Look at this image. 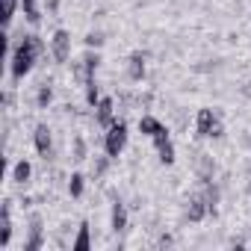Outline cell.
Here are the masks:
<instances>
[{
  "label": "cell",
  "mask_w": 251,
  "mask_h": 251,
  "mask_svg": "<svg viewBox=\"0 0 251 251\" xmlns=\"http://www.w3.org/2000/svg\"><path fill=\"white\" fill-rule=\"evenodd\" d=\"M42 53H45V42L39 36H21V42L12 48V77L24 80Z\"/></svg>",
  "instance_id": "cell-1"
},
{
  "label": "cell",
  "mask_w": 251,
  "mask_h": 251,
  "mask_svg": "<svg viewBox=\"0 0 251 251\" xmlns=\"http://www.w3.org/2000/svg\"><path fill=\"white\" fill-rule=\"evenodd\" d=\"M127 145V124L124 121H115L112 127H106V136H103V151L109 157H118Z\"/></svg>",
  "instance_id": "cell-2"
},
{
  "label": "cell",
  "mask_w": 251,
  "mask_h": 251,
  "mask_svg": "<svg viewBox=\"0 0 251 251\" xmlns=\"http://www.w3.org/2000/svg\"><path fill=\"white\" fill-rule=\"evenodd\" d=\"M139 133H142V136H151L154 145L172 139V136H169V127H166L160 118H154V115H142V118H139Z\"/></svg>",
  "instance_id": "cell-3"
},
{
  "label": "cell",
  "mask_w": 251,
  "mask_h": 251,
  "mask_svg": "<svg viewBox=\"0 0 251 251\" xmlns=\"http://www.w3.org/2000/svg\"><path fill=\"white\" fill-rule=\"evenodd\" d=\"M50 53L56 62H65L71 56V33L68 30H56L53 39H50Z\"/></svg>",
  "instance_id": "cell-4"
},
{
  "label": "cell",
  "mask_w": 251,
  "mask_h": 251,
  "mask_svg": "<svg viewBox=\"0 0 251 251\" xmlns=\"http://www.w3.org/2000/svg\"><path fill=\"white\" fill-rule=\"evenodd\" d=\"M219 124V115L213 109H198V121H195V136L198 139H210L213 127Z\"/></svg>",
  "instance_id": "cell-5"
},
{
  "label": "cell",
  "mask_w": 251,
  "mask_h": 251,
  "mask_svg": "<svg viewBox=\"0 0 251 251\" xmlns=\"http://www.w3.org/2000/svg\"><path fill=\"white\" fill-rule=\"evenodd\" d=\"M95 118H98L100 127H112V124L118 121L115 118V100L112 98H100L98 106H95Z\"/></svg>",
  "instance_id": "cell-6"
},
{
  "label": "cell",
  "mask_w": 251,
  "mask_h": 251,
  "mask_svg": "<svg viewBox=\"0 0 251 251\" xmlns=\"http://www.w3.org/2000/svg\"><path fill=\"white\" fill-rule=\"evenodd\" d=\"M33 142H36V151L48 160V157H50V151H53V136H50V127H48V124H39V127H36Z\"/></svg>",
  "instance_id": "cell-7"
},
{
  "label": "cell",
  "mask_w": 251,
  "mask_h": 251,
  "mask_svg": "<svg viewBox=\"0 0 251 251\" xmlns=\"http://www.w3.org/2000/svg\"><path fill=\"white\" fill-rule=\"evenodd\" d=\"M9 239H12V204L6 201L0 210V248H6Z\"/></svg>",
  "instance_id": "cell-8"
},
{
  "label": "cell",
  "mask_w": 251,
  "mask_h": 251,
  "mask_svg": "<svg viewBox=\"0 0 251 251\" xmlns=\"http://www.w3.org/2000/svg\"><path fill=\"white\" fill-rule=\"evenodd\" d=\"M207 213H210V207H207V198H204V192L192 195V198H189V207H186V219H189V222H201Z\"/></svg>",
  "instance_id": "cell-9"
},
{
  "label": "cell",
  "mask_w": 251,
  "mask_h": 251,
  "mask_svg": "<svg viewBox=\"0 0 251 251\" xmlns=\"http://www.w3.org/2000/svg\"><path fill=\"white\" fill-rule=\"evenodd\" d=\"M127 77H130L133 83H139V80L145 77V53H142V50L130 53V59H127Z\"/></svg>",
  "instance_id": "cell-10"
},
{
  "label": "cell",
  "mask_w": 251,
  "mask_h": 251,
  "mask_svg": "<svg viewBox=\"0 0 251 251\" xmlns=\"http://www.w3.org/2000/svg\"><path fill=\"white\" fill-rule=\"evenodd\" d=\"M109 227H112L115 233H121V230H127V207H124L121 201H115V204H112V216H109Z\"/></svg>",
  "instance_id": "cell-11"
},
{
  "label": "cell",
  "mask_w": 251,
  "mask_h": 251,
  "mask_svg": "<svg viewBox=\"0 0 251 251\" xmlns=\"http://www.w3.org/2000/svg\"><path fill=\"white\" fill-rule=\"evenodd\" d=\"M42 245H45V233H42V219L36 216L30 225V239L24 242V251H39Z\"/></svg>",
  "instance_id": "cell-12"
},
{
  "label": "cell",
  "mask_w": 251,
  "mask_h": 251,
  "mask_svg": "<svg viewBox=\"0 0 251 251\" xmlns=\"http://www.w3.org/2000/svg\"><path fill=\"white\" fill-rule=\"evenodd\" d=\"M74 251H89L92 248V236H89V222H80V230H77V239L71 242Z\"/></svg>",
  "instance_id": "cell-13"
},
{
  "label": "cell",
  "mask_w": 251,
  "mask_h": 251,
  "mask_svg": "<svg viewBox=\"0 0 251 251\" xmlns=\"http://www.w3.org/2000/svg\"><path fill=\"white\" fill-rule=\"evenodd\" d=\"M157 154H160V163H163V166H172V163H175V142H172V139L157 142Z\"/></svg>",
  "instance_id": "cell-14"
},
{
  "label": "cell",
  "mask_w": 251,
  "mask_h": 251,
  "mask_svg": "<svg viewBox=\"0 0 251 251\" xmlns=\"http://www.w3.org/2000/svg\"><path fill=\"white\" fill-rule=\"evenodd\" d=\"M30 175H33V166H30L27 160L15 163V169H12V180H15V183H21V186H24V183L30 180Z\"/></svg>",
  "instance_id": "cell-15"
},
{
  "label": "cell",
  "mask_w": 251,
  "mask_h": 251,
  "mask_svg": "<svg viewBox=\"0 0 251 251\" xmlns=\"http://www.w3.org/2000/svg\"><path fill=\"white\" fill-rule=\"evenodd\" d=\"M21 9H24V18L36 27V24H42V12H39V6H36V0H21Z\"/></svg>",
  "instance_id": "cell-16"
},
{
  "label": "cell",
  "mask_w": 251,
  "mask_h": 251,
  "mask_svg": "<svg viewBox=\"0 0 251 251\" xmlns=\"http://www.w3.org/2000/svg\"><path fill=\"white\" fill-rule=\"evenodd\" d=\"M50 100H53V89H50V83H42L39 86V95H36V106L39 109H48Z\"/></svg>",
  "instance_id": "cell-17"
},
{
  "label": "cell",
  "mask_w": 251,
  "mask_h": 251,
  "mask_svg": "<svg viewBox=\"0 0 251 251\" xmlns=\"http://www.w3.org/2000/svg\"><path fill=\"white\" fill-rule=\"evenodd\" d=\"M83 189H86V177H83L80 172H74V175H71V180H68V192H71V198H80V195H83Z\"/></svg>",
  "instance_id": "cell-18"
},
{
  "label": "cell",
  "mask_w": 251,
  "mask_h": 251,
  "mask_svg": "<svg viewBox=\"0 0 251 251\" xmlns=\"http://www.w3.org/2000/svg\"><path fill=\"white\" fill-rule=\"evenodd\" d=\"M0 3H3L0 21H3V27H9V24H12V18H15V9H18V0H0Z\"/></svg>",
  "instance_id": "cell-19"
},
{
  "label": "cell",
  "mask_w": 251,
  "mask_h": 251,
  "mask_svg": "<svg viewBox=\"0 0 251 251\" xmlns=\"http://www.w3.org/2000/svg\"><path fill=\"white\" fill-rule=\"evenodd\" d=\"M109 160H112L109 154H106V157H95V160H92V177H95V180L106 175V169H109Z\"/></svg>",
  "instance_id": "cell-20"
},
{
  "label": "cell",
  "mask_w": 251,
  "mask_h": 251,
  "mask_svg": "<svg viewBox=\"0 0 251 251\" xmlns=\"http://www.w3.org/2000/svg\"><path fill=\"white\" fill-rule=\"evenodd\" d=\"M98 100H100V89H98L95 80H89V83H86V103H89V106H98Z\"/></svg>",
  "instance_id": "cell-21"
},
{
  "label": "cell",
  "mask_w": 251,
  "mask_h": 251,
  "mask_svg": "<svg viewBox=\"0 0 251 251\" xmlns=\"http://www.w3.org/2000/svg\"><path fill=\"white\" fill-rule=\"evenodd\" d=\"M74 160H77V163L86 160V139H83V136H74Z\"/></svg>",
  "instance_id": "cell-22"
},
{
  "label": "cell",
  "mask_w": 251,
  "mask_h": 251,
  "mask_svg": "<svg viewBox=\"0 0 251 251\" xmlns=\"http://www.w3.org/2000/svg\"><path fill=\"white\" fill-rule=\"evenodd\" d=\"M83 65H86V68H89V71L95 74V68L100 65V53H92V50H89V53L83 56Z\"/></svg>",
  "instance_id": "cell-23"
},
{
  "label": "cell",
  "mask_w": 251,
  "mask_h": 251,
  "mask_svg": "<svg viewBox=\"0 0 251 251\" xmlns=\"http://www.w3.org/2000/svg\"><path fill=\"white\" fill-rule=\"evenodd\" d=\"M86 45H89V48H100V45H103V36H100V33H89V36H86Z\"/></svg>",
  "instance_id": "cell-24"
},
{
  "label": "cell",
  "mask_w": 251,
  "mask_h": 251,
  "mask_svg": "<svg viewBox=\"0 0 251 251\" xmlns=\"http://www.w3.org/2000/svg\"><path fill=\"white\" fill-rule=\"evenodd\" d=\"M219 136H225V124H222V121L213 127V136H210V139H219Z\"/></svg>",
  "instance_id": "cell-25"
},
{
  "label": "cell",
  "mask_w": 251,
  "mask_h": 251,
  "mask_svg": "<svg viewBox=\"0 0 251 251\" xmlns=\"http://www.w3.org/2000/svg\"><path fill=\"white\" fill-rule=\"evenodd\" d=\"M242 92H245V98H251V83H245V89H242Z\"/></svg>",
  "instance_id": "cell-26"
}]
</instances>
